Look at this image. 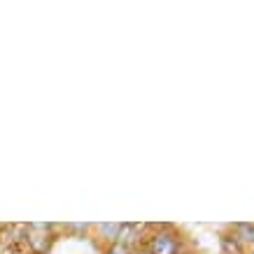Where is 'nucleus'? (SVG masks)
<instances>
[{"label": "nucleus", "mask_w": 254, "mask_h": 254, "mask_svg": "<svg viewBox=\"0 0 254 254\" xmlns=\"http://www.w3.org/2000/svg\"><path fill=\"white\" fill-rule=\"evenodd\" d=\"M147 252L149 254H177L180 252V243H177V236L170 231H159L149 238V245H147Z\"/></svg>", "instance_id": "nucleus-1"}, {"label": "nucleus", "mask_w": 254, "mask_h": 254, "mask_svg": "<svg viewBox=\"0 0 254 254\" xmlns=\"http://www.w3.org/2000/svg\"><path fill=\"white\" fill-rule=\"evenodd\" d=\"M0 254H35V252L31 250L26 236H14V238H7L0 245Z\"/></svg>", "instance_id": "nucleus-2"}, {"label": "nucleus", "mask_w": 254, "mask_h": 254, "mask_svg": "<svg viewBox=\"0 0 254 254\" xmlns=\"http://www.w3.org/2000/svg\"><path fill=\"white\" fill-rule=\"evenodd\" d=\"M240 233H243V238L245 240H254V226H250V224H243V226H238Z\"/></svg>", "instance_id": "nucleus-3"}, {"label": "nucleus", "mask_w": 254, "mask_h": 254, "mask_svg": "<svg viewBox=\"0 0 254 254\" xmlns=\"http://www.w3.org/2000/svg\"><path fill=\"white\" fill-rule=\"evenodd\" d=\"M108 254H128V250H126V245H122V243H115V245L108 250Z\"/></svg>", "instance_id": "nucleus-4"}, {"label": "nucleus", "mask_w": 254, "mask_h": 254, "mask_svg": "<svg viewBox=\"0 0 254 254\" xmlns=\"http://www.w3.org/2000/svg\"><path fill=\"white\" fill-rule=\"evenodd\" d=\"M100 229H103L105 233H112V236H115L117 231H122V226H119V224H105V226H100Z\"/></svg>", "instance_id": "nucleus-5"}]
</instances>
